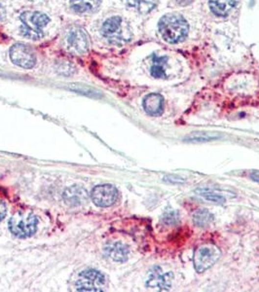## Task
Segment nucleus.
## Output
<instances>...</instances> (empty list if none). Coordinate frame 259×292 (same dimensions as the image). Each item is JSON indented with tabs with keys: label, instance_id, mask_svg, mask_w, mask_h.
Here are the masks:
<instances>
[{
	"label": "nucleus",
	"instance_id": "obj_19",
	"mask_svg": "<svg viewBox=\"0 0 259 292\" xmlns=\"http://www.w3.org/2000/svg\"><path fill=\"white\" fill-rule=\"evenodd\" d=\"M213 221V215L207 210H199L193 215L195 225L200 228L208 227Z\"/></svg>",
	"mask_w": 259,
	"mask_h": 292
},
{
	"label": "nucleus",
	"instance_id": "obj_7",
	"mask_svg": "<svg viewBox=\"0 0 259 292\" xmlns=\"http://www.w3.org/2000/svg\"><path fill=\"white\" fill-rule=\"evenodd\" d=\"M93 203L100 208H108L115 204L118 198V190L111 184H102L92 190Z\"/></svg>",
	"mask_w": 259,
	"mask_h": 292
},
{
	"label": "nucleus",
	"instance_id": "obj_15",
	"mask_svg": "<svg viewBox=\"0 0 259 292\" xmlns=\"http://www.w3.org/2000/svg\"><path fill=\"white\" fill-rule=\"evenodd\" d=\"M69 2L71 8L78 14L96 12L101 5V0H69Z\"/></svg>",
	"mask_w": 259,
	"mask_h": 292
},
{
	"label": "nucleus",
	"instance_id": "obj_25",
	"mask_svg": "<svg viewBox=\"0 0 259 292\" xmlns=\"http://www.w3.org/2000/svg\"><path fill=\"white\" fill-rule=\"evenodd\" d=\"M175 1H176L177 4H179L180 6L184 7V6H188V5H190L194 0H175Z\"/></svg>",
	"mask_w": 259,
	"mask_h": 292
},
{
	"label": "nucleus",
	"instance_id": "obj_11",
	"mask_svg": "<svg viewBox=\"0 0 259 292\" xmlns=\"http://www.w3.org/2000/svg\"><path fill=\"white\" fill-rule=\"evenodd\" d=\"M164 98L159 94H149L143 100V109L150 116H160L164 111Z\"/></svg>",
	"mask_w": 259,
	"mask_h": 292
},
{
	"label": "nucleus",
	"instance_id": "obj_6",
	"mask_svg": "<svg viewBox=\"0 0 259 292\" xmlns=\"http://www.w3.org/2000/svg\"><path fill=\"white\" fill-rule=\"evenodd\" d=\"M105 284L106 280L104 274L88 269L78 275L75 286L78 292H104Z\"/></svg>",
	"mask_w": 259,
	"mask_h": 292
},
{
	"label": "nucleus",
	"instance_id": "obj_23",
	"mask_svg": "<svg viewBox=\"0 0 259 292\" xmlns=\"http://www.w3.org/2000/svg\"><path fill=\"white\" fill-rule=\"evenodd\" d=\"M58 71L64 75H71L75 70L69 62L65 61V62L60 63V65L58 67Z\"/></svg>",
	"mask_w": 259,
	"mask_h": 292
},
{
	"label": "nucleus",
	"instance_id": "obj_5",
	"mask_svg": "<svg viewBox=\"0 0 259 292\" xmlns=\"http://www.w3.org/2000/svg\"><path fill=\"white\" fill-rule=\"evenodd\" d=\"M221 257V251L213 243H204L196 248L193 264L197 273H204L211 268Z\"/></svg>",
	"mask_w": 259,
	"mask_h": 292
},
{
	"label": "nucleus",
	"instance_id": "obj_22",
	"mask_svg": "<svg viewBox=\"0 0 259 292\" xmlns=\"http://www.w3.org/2000/svg\"><path fill=\"white\" fill-rule=\"evenodd\" d=\"M163 221L168 225H175L179 222V214L177 212H169L163 216Z\"/></svg>",
	"mask_w": 259,
	"mask_h": 292
},
{
	"label": "nucleus",
	"instance_id": "obj_3",
	"mask_svg": "<svg viewBox=\"0 0 259 292\" xmlns=\"http://www.w3.org/2000/svg\"><path fill=\"white\" fill-rule=\"evenodd\" d=\"M102 34L111 43L121 45L128 42L131 37L129 25L120 16L107 19L102 27Z\"/></svg>",
	"mask_w": 259,
	"mask_h": 292
},
{
	"label": "nucleus",
	"instance_id": "obj_10",
	"mask_svg": "<svg viewBox=\"0 0 259 292\" xmlns=\"http://www.w3.org/2000/svg\"><path fill=\"white\" fill-rule=\"evenodd\" d=\"M174 274L173 272L163 273L162 269L158 266L153 267L149 274L146 281V287L150 289H156L159 291H169L172 288L173 281H174Z\"/></svg>",
	"mask_w": 259,
	"mask_h": 292
},
{
	"label": "nucleus",
	"instance_id": "obj_24",
	"mask_svg": "<svg viewBox=\"0 0 259 292\" xmlns=\"http://www.w3.org/2000/svg\"><path fill=\"white\" fill-rule=\"evenodd\" d=\"M6 213H7V207L3 202L0 201V221L5 217Z\"/></svg>",
	"mask_w": 259,
	"mask_h": 292
},
{
	"label": "nucleus",
	"instance_id": "obj_26",
	"mask_svg": "<svg viewBox=\"0 0 259 292\" xmlns=\"http://www.w3.org/2000/svg\"><path fill=\"white\" fill-rule=\"evenodd\" d=\"M6 17V9L4 5L0 2V21H3Z\"/></svg>",
	"mask_w": 259,
	"mask_h": 292
},
{
	"label": "nucleus",
	"instance_id": "obj_21",
	"mask_svg": "<svg viewBox=\"0 0 259 292\" xmlns=\"http://www.w3.org/2000/svg\"><path fill=\"white\" fill-rule=\"evenodd\" d=\"M70 89L74 92H77V93H80L82 95H87V96H91V97H95L97 94H96V91L88 86H84V85H71L70 86Z\"/></svg>",
	"mask_w": 259,
	"mask_h": 292
},
{
	"label": "nucleus",
	"instance_id": "obj_17",
	"mask_svg": "<svg viewBox=\"0 0 259 292\" xmlns=\"http://www.w3.org/2000/svg\"><path fill=\"white\" fill-rule=\"evenodd\" d=\"M130 8L136 10L140 14H147L157 5L156 0H127Z\"/></svg>",
	"mask_w": 259,
	"mask_h": 292
},
{
	"label": "nucleus",
	"instance_id": "obj_9",
	"mask_svg": "<svg viewBox=\"0 0 259 292\" xmlns=\"http://www.w3.org/2000/svg\"><path fill=\"white\" fill-rule=\"evenodd\" d=\"M66 42L68 49L75 54H85L90 47L89 36L87 32L80 27H74L68 31Z\"/></svg>",
	"mask_w": 259,
	"mask_h": 292
},
{
	"label": "nucleus",
	"instance_id": "obj_2",
	"mask_svg": "<svg viewBox=\"0 0 259 292\" xmlns=\"http://www.w3.org/2000/svg\"><path fill=\"white\" fill-rule=\"evenodd\" d=\"M21 34L31 40H38L44 36V27L50 23V18L41 12H24L21 17Z\"/></svg>",
	"mask_w": 259,
	"mask_h": 292
},
{
	"label": "nucleus",
	"instance_id": "obj_14",
	"mask_svg": "<svg viewBox=\"0 0 259 292\" xmlns=\"http://www.w3.org/2000/svg\"><path fill=\"white\" fill-rule=\"evenodd\" d=\"M210 11L218 17L228 16L237 5V0H210Z\"/></svg>",
	"mask_w": 259,
	"mask_h": 292
},
{
	"label": "nucleus",
	"instance_id": "obj_20",
	"mask_svg": "<svg viewBox=\"0 0 259 292\" xmlns=\"http://www.w3.org/2000/svg\"><path fill=\"white\" fill-rule=\"evenodd\" d=\"M195 193L204 198L207 201L215 203V204H224L225 203V198L223 195L220 193L216 192L215 190H211L208 188H200L195 190Z\"/></svg>",
	"mask_w": 259,
	"mask_h": 292
},
{
	"label": "nucleus",
	"instance_id": "obj_4",
	"mask_svg": "<svg viewBox=\"0 0 259 292\" xmlns=\"http://www.w3.org/2000/svg\"><path fill=\"white\" fill-rule=\"evenodd\" d=\"M37 224L38 220L33 212L19 211L10 218L9 229L18 238H27L36 232Z\"/></svg>",
	"mask_w": 259,
	"mask_h": 292
},
{
	"label": "nucleus",
	"instance_id": "obj_18",
	"mask_svg": "<svg viewBox=\"0 0 259 292\" xmlns=\"http://www.w3.org/2000/svg\"><path fill=\"white\" fill-rule=\"evenodd\" d=\"M220 134L217 133H210V132H194L188 134L185 137L186 141L189 142H205V141H211L220 138Z\"/></svg>",
	"mask_w": 259,
	"mask_h": 292
},
{
	"label": "nucleus",
	"instance_id": "obj_16",
	"mask_svg": "<svg viewBox=\"0 0 259 292\" xmlns=\"http://www.w3.org/2000/svg\"><path fill=\"white\" fill-rule=\"evenodd\" d=\"M168 65L167 57H153V61L150 67V73L154 78H166V69Z\"/></svg>",
	"mask_w": 259,
	"mask_h": 292
},
{
	"label": "nucleus",
	"instance_id": "obj_1",
	"mask_svg": "<svg viewBox=\"0 0 259 292\" xmlns=\"http://www.w3.org/2000/svg\"><path fill=\"white\" fill-rule=\"evenodd\" d=\"M159 32L163 39L171 44L184 40L188 34L189 27L186 20L175 14L164 16L159 22Z\"/></svg>",
	"mask_w": 259,
	"mask_h": 292
},
{
	"label": "nucleus",
	"instance_id": "obj_8",
	"mask_svg": "<svg viewBox=\"0 0 259 292\" xmlns=\"http://www.w3.org/2000/svg\"><path fill=\"white\" fill-rule=\"evenodd\" d=\"M10 58L18 66L30 69L36 63V57L33 51L25 44L17 43L10 49Z\"/></svg>",
	"mask_w": 259,
	"mask_h": 292
},
{
	"label": "nucleus",
	"instance_id": "obj_12",
	"mask_svg": "<svg viewBox=\"0 0 259 292\" xmlns=\"http://www.w3.org/2000/svg\"><path fill=\"white\" fill-rule=\"evenodd\" d=\"M64 200L69 206H81L88 201V193L84 188L74 185L65 190Z\"/></svg>",
	"mask_w": 259,
	"mask_h": 292
},
{
	"label": "nucleus",
	"instance_id": "obj_13",
	"mask_svg": "<svg viewBox=\"0 0 259 292\" xmlns=\"http://www.w3.org/2000/svg\"><path fill=\"white\" fill-rule=\"evenodd\" d=\"M105 254L115 262H125L128 259L129 248L126 244L116 241L105 247Z\"/></svg>",
	"mask_w": 259,
	"mask_h": 292
},
{
	"label": "nucleus",
	"instance_id": "obj_27",
	"mask_svg": "<svg viewBox=\"0 0 259 292\" xmlns=\"http://www.w3.org/2000/svg\"><path fill=\"white\" fill-rule=\"evenodd\" d=\"M251 178H252L254 181H256V182L259 183V171L254 172V173L251 175Z\"/></svg>",
	"mask_w": 259,
	"mask_h": 292
}]
</instances>
